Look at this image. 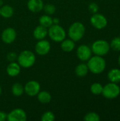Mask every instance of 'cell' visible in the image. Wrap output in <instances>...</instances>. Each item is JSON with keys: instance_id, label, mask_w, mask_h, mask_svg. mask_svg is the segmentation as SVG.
Segmentation results:
<instances>
[{"instance_id": "6da1fadb", "label": "cell", "mask_w": 120, "mask_h": 121, "mask_svg": "<svg viewBox=\"0 0 120 121\" xmlns=\"http://www.w3.org/2000/svg\"><path fill=\"white\" fill-rule=\"evenodd\" d=\"M88 67L92 73L98 74L104 72L106 67V62L102 56L95 55L88 60Z\"/></svg>"}, {"instance_id": "7a4b0ae2", "label": "cell", "mask_w": 120, "mask_h": 121, "mask_svg": "<svg viewBox=\"0 0 120 121\" xmlns=\"http://www.w3.org/2000/svg\"><path fill=\"white\" fill-rule=\"evenodd\" d=\"M86 32V28L84 25L81 22L73 23L68 30V35L72 40L77 42L83 38Z\"/></svg>"}, {"instance_id": "3957f363", "label": "cell", "mask_w": 120, "mask_h": 121, "mask_svg": "<svg viewBox=\"0 0 120 121\" xmlns=\"http://www.w3.org/2000/svg\"><path fill=\"white\" fill-rule=\"evenodd\" d=\"M18 63L23 68H30L35 65L36 57L35 54L30 50L22 51L17 57Z\"/></svg>"}, {"instance_id": "277c9868", "label": "cell", "mask_w": 120, "mask_h": 121, "mask_svg": "<svg viewBox=\"0 0 120 121\" xmlns=\"http://www.w3.org/2000/svg\"><path fill=\"white\" fill-rule=\"evenodd\" d=\"M47 35L52 40L61 43L66 38V31L59 24H53L49 28Z\"/></svg>"}, {"instance_id": "5b68a950", "label": "cell", "mask_w": 120, "mask_h": 121, "mask_svg": "<svg viewBox=\"0 0 120 121\" xmlns=\"http://www.w3.org/2000/svg\"><path fill=\"white\" fill-rule=\"evenodd\" d=\"M110 49V45L109 43L104 40H95L91 47L92 52L95 54V55L98 56H104L106 55Z\"/></svg>"}, {"instance_id": "8992f818", "label": "cell", "mask_w": 120, "mask_h": 121, "mask_svg": "<svg viewBox=\"0 0 120 121\" xmlns=\"http://www.w3.org/2000/svg\"><path fill=\"white\" fill-rule=\"evenodd\" d=\"M120 94V88L116 83L110 82L103 86L102 94L108 99H114Z\"/></svg>"}, {"instance_id": "52a82bcc", "label": "cell", "mask_w": 120, "mask_h": 121, "mask_svg": "<svg viewBox=\"0 0 120 121\" xmlns=\"http://www.w3.org/2000/svg\"><path fill=\"white\" fill-rule=\"evenodd\" d=\"M91 23L96 29H103L108 25V20L106 17L100 13H93L91 17Z\"/></svg>"}, {"instance_id": "ba28073f", "label": "cell", "mask_w": 120, "mask_h": 121, "mask_svg": "<svg viewBox=\"0 0 120 121\" xmlns=\"http://www.w3.org/2000/svg\"><path fill=\"white\" fill-rule=\"evenodd\" d=\"M40 91V84L38 82L31 80L28 82L24 86V92L29 96H37Z\"/></svg>"}, {"instance_id": "9c48e42d", "label": "cell", "mask_w": 120, "mask_h": 121, "mask_svg": "<svg viewBox=\"0 0 120 121\" xmlns=\"http://www.w3.org/2000/svg\"><path fill=\"white\" fill-rule=\"evenodd\" d=\"M26 120V113L22 108H15L7 114V121H25Z\"/></svg>"}, {"instance_id": "30bf717a", "label": "cell", "mask_w": 120, "mask_h": 121, "mask_svg": "<svg viewBox=\"0 0 120 121\" xmlns=\"http://www.w3.org/2000/svg\"><path fill=\"white\" fill-rule=\"evenodd\" d=\"M76 55L80 60L83 62L88 61L92 55V50L88 45H81L77 48Z\"/></svg>"}, {"instance_id": "8fae6325", "label": "cell", "mask_w": 120, "mask_h": 121, "mask_svg": "<svg viewBox=\"0 0 120 121\" xmlns=\"http://www.w3.org/2000/svg\"><path fill=\"white\" fill-rule=\"evenodd\" d=\"M35 52L39 55H45L49 53L51 49L50 43L46 40H40L35 45Z\"/></svg>"}, {"instance_id": "7c38bea8", "label": "cell", "mask_w": 120, "mask_h": 121, "mask_svg": "<svg viewBox=\"0 0 120 121\" xmlns=\"http://www.w3.org/2000/svg\"><path fill=\"white\" fill-rule=\"evenodd\" d=\"M16 31L13 28H5L1 33V40L6 44H11L16 38Z\"/></svg>"}, {"instance_id": "4fadbf2b", "label": "cell", "mask_w": 120, "mask_h": 121, "mask_svg": "<svg viewBox=\"0 0 120 121\" xmlns=\"http://www.w3.org/2000/svg\"><path fill=\"white\" fill-rule=\"evenodd\" d=\"M44 3L42 0H28L27 2L28 9L33 13H38L43 9Z\"/></svg>"}, {"instance_id": "5bb4252c", "label": "cell", "mask_w": 120, "mask_h": 121, "mask_svg": "<svg viewBox=\"0 0 120 121\" xmlns=\"http://www.w3.org/2000/svg\"><path fill=\"white\" fill-rule=\"evenodd\" d=\"M6 72L8 76L15 77L18 76L21 72V66L18 63L15 62H11L6 67Z\"/></svg>"}, {"instance_id": "9a60e30c", "label": "cell", "mask_w": 120, "mask_h": 121, "mask_svg": "<svg viewBox=\"0 0 120 121\" xmlns=\"http://www.w3.org/2000/svg\"><path fill=\"white\" fill-rule=\"evenodd\" d=\"M47 33H48V30L47 28L41 25H39L33 30V37L38 40H42L47 36Z\"/></svg>"}, {"instance_id": "2e32d148", "label": "cell", "mask_w": 120, "mask_h": 121, "mask_svg": "<svg viewBox=\"0 0 120 121\" xmlns=\"http://www.w3.org/2000/svg\"><path fill=\"white\" fill-rule=\"evenodd\" d=\"M75 48V42L71 39H64L61 42V48L66 52H70Z\"/></svg>"}, {"instance_id": "e0dca14e", "label": "cell", "mask_w": 120, "mask_h": 121, "mask_svg": "<svg viewBox=\"0 0 120 121\" xmlns=\"http://www.w3.org/2000/svg\"><path fill=\"white\" fill-rule=\"evenodd\" d=\"M108 79L113 83H120V69H112L109 71L108 74Z\"/></svg>"}, {"instance_id": "ac0fdd59", "label": "cell", "mask_w": 120, "mask_h": 121, "mask_svg": "<svg viewBox=\"0 0 120 121\" xmlns=\"http://www.w3.org/2000/svg\"><path fill=\"white\" fill-rule=\"evenodd\" d=\"M89 69L88 65L84 63L78 65L75 68V73L79 77H84L87 75Z\"/></svg>"}, {"instance_id": "d6986e66", "label": "cell", "mask_w": 120, "mask_h": 121, "mask_svg": "<svg viewBox=\"0 0 120 121\" xmlns=\"http://www.w3.org/2000/svg\"><path fill=\"white\" fill-rule=\"evenodd\" d=\"M14 11L11 6L4 5L0 7V14L2 17L5 18H9L13 15Z\"/></svg>"}, {"instance_id": "ffe728a7", "label": "cell", "mask_w": 120, "mask_h": 121, "mask_svg": "<svg viewBox=\"0 0 120 121\" xmlns=\"http://www.w3.org/2000/svg\"><path fill=\"white\" fill-rule=\"evenodd\" d=\"M37 100L42 103V104H48L52 100V96L51 94L47 91H40L38 94H37Z\"/></svg>"}, {"instance_id": "44dd1931", "label": "cell", "mask_w": 120, "mask_h": 121, "mask_svg": "<svg viewBox=\"0 0 120 121\" xmlns=\"http://www.w3.org/2000/svg\"><path fill=\"white\" fill-rule=\"evenodd\" d=\"M39 23L40 25L49 28L52 25H53V18L50 15H42L39 18Z\"/></svg>"}, {"instance_id": "7402d4cb", "label": "cell", "mask_w": 120, "mask_h": 121, "mask_svg": "<svg viewBox=\"0 0 120 121\" xmlns=\"http://www.w3.org/2000/svg\"><path fill=\"white\" fill-rule=\"evenodd\" d=\"M11 92L15 96H21L24 92V86L20 83H15L11 87Z\"/></svg>"}, {"instance_id": "603a6c76", "label": "cell", "mask_w": 120, "mask_h": 121, "mask_svg": "<svg viewBox=\"0 0 120 121\" xmlns=\"http://www.w3.org/2000/svg\"><path fill=\"white\" fill-rule=\"evenodd\" d=\"M103 89V85L101 84H100V83H98V82L93 83L91 86V91L94 95H100V94H102Z\"/></svg>"}, {"instance_id": "cb8c5ba5", "label": "cell", "mask_w": 120, "mask_h": 121, "mask_svg": "<svg viewBox=\"0 0 120 121\" xmlns=\"http://www.w3.org/2000/svg\"><path fill=\"white\" fill-rule=\"evenodd\" d=\"M83 120L86 121H99L100 118L98 113L95 112H90L84 116Z\"/></svg>"}, {"instance_id": "d4e9b609", "label": "cell", "mask_w": 120, "mask_h": 121, "mask_svg": "<svg viewBox=\"0 0 120 121\" xmlns=\"http://www.w3.org/2000/svg\"><path fill=\"white\" fill-rule=\"evenodd\" d=\"M45 13L47 15H53L55 11H56V7L54 5L52 4H47L46 5H44L43 6V9Z\"/></svg>"}, {"instance_id": "484cf974", "label": "cell", "mask_w": 120, "mask_h": 121, "mask_svg": "<svg viewBox=\"0 0 120 121\" xmlns=\"http://www.w3.org/2000/svg\"><path fill=\"white\" fill-rule=\"evenodd\" d=\"M110 48L115 51H120V37L113 38L110 44Z\"/></svg>"}, {"instance_id": "4316f807", "label": "cell", "mask_w": 120, "mask_h": 121, "mask_svg": "<svg viewBox=\"0 0 120 121\" xmlns=\"http://www.w3.org/2000/svg\"><path fill=\"white\" fill-rule=\"evenodd\" d=\"M54 120H55V116L51 111L45 112L41 117L42 121H54Z\"/></svg>"}, {"instance_id": "83f0119b", "label": "cell", "mask_w": 120, "mask_h": 121, "mask_svg": "<svg viewBox=\"0 0 120 121\" xmlns=\"http://www.w3.org/2000/svg\"><path fill=\"white\" fill-rule=\"evenodd\" d=\"M88 10L91 13H96L98 12L99 10V6L98 5L95 3V2H91L89 5H88Z\"/></svg>"}, {"instance_id": "f1b7e54d", "label": "cell", "mask_w": 120, "mask_h": 121, "mask_svg": "<svg viewBox=\"0 0 120 121\" xmlns=\"http://www.w3.org/2000/svg\"><path fill=\"white\" fill-rule=\"evenodd\" d=\"M6 57H7V59H8V61H10V62H14L16 60H17L18 55H16V52H11L8 53V55H6Z\"/></svg>"}, {"instance_id": "f546056e", "label": "cell", "mask_w": 120, "mask_h": 121, "mask_svg": "<svg viewBox=\"0 0 120 121\" xmlns=\"http://www.w3.org/2000/svg\"><path fill=\"white\" fill-rule=\"evenodd\" d=\"M7 120V114L5 112L0 111V121H5Z\"/></svg>"}, {"instance_id": "4dcf8cb0", "label": "cell", "mask_w": 120, "mask_h": 121, "mask_svg": "<svg viewBox=\"0 0 120 121\" xmlns=\"http://www.w3.org/2000/svg\"><path fill=\"white\" fill-rule=\"evenodd\" d=\"M59 19L57 18H53V24H59Z\"/></svg>"}, {"instance_id": "1f68e13d", "label": "cell", "mask_w": 120, "mask_h": 121, "mask_svg": "<svg viewBox=\"0 0 120 121\" xmlns=\"http://www.w3.org/2000/svg\"><path fill=\"white\" fill-rule=\"evenodd\" d=\"M1 93H2V89H1V87L0 86V96L1 95Z\"/></svg>"}, {"instance_id": "d6a6232c", "label": "cell", "mask_w": 120, "mask_h": 121, "mask_svg": "<svg viewBox=\"0 0 120 121\" xmlns=\"http://www.w3.org/2000/svg\"><path fill=\"white\" fill-rule=\"evenodd\" d=\"M118 62H119V65H120V57H119V58H118Z\"/></svg>"}, {"instance_id": "836d02e7", "label": "cell", "mask_w": 120, "mask_h": 121, "mask_svg": "<svg viewBox=\"0 0 120 121\" xmlns=\"http://www.w3.org/2000/svg\"><path fill=\"white\" fill-rule=\"evenodd\" d=\"M0 16H1V14H0Z\"/></svg>"}, {"instance_id": "e575fe53", "label": "cell", "mask_w": 120, "mask_h": 121, "mask_svg": "<svg viewBox=\"0 0 120 121\" xmlns=\"http://www.w3.org/2000/svg\"></svg>"}]
</instances>
